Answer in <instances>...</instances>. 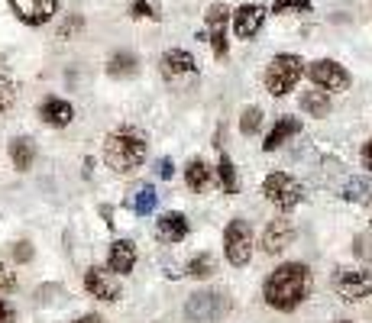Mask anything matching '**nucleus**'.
<instances>
[{"mask_svg":"<svg viewBox=\"0 0 372 323\" xmlns=\"http://www.w3.org/2000/svg\"><path fill=\"white\" fill-rule=\"evenodd\" d=\"M10 7L26 26H42L59 13V0H10Z\"/></svg>","mask_w":372,"mask_h":323,"instance_id":"nucleus-10","label":"nucleus"},{"mask_svg":"<svg viewBox=\"0 0 372 323\" xmlns=\"http://www.w3.org/2000/svg\"><path fill=\"white\" fill-rule=\"evenodd\" d=\"M39 117L46 127H68L71 120H75V107H71L68 100H62V98H46L42 100V107H39Z\"/></svg>","mask_w":372,"mask_h":323,"instance_id":"nucleus-15","label":"nucleus"},{"mask_svg":"<svg viewBox=\"0 0 372 323\" xmlns=\"http://www.w3.org/2000/svg\"><path fill=\"white\" fill-rule=\"evenodd\" d=\"M301 71H304V62L298 55H292V52L275 55L269 62V68H266V91H269L272 98H285L301 81Z\"/></svg>","mask_w":372,"mask_h":323,"instance_id":"nucleus-3","label":"nucleus"},{"mask_svg":"<svg viewBox=\"0 0 372 323\" xmlns=\"http://www.w3.org/2000/svg\"><path fill=\"white\" fill-rule=\"evenodd\" d=\"M185 311H188V317H192L194 323H217L223 313H227V301H223V294H217V291H201L188 301Z\"/></svg>","mask_w":372,"mask_h":323,"instance_id":"nucleus-9","label":"nucleus"},{"mask_svg":"<svg viewBox=\"0 0 372 323\" xmlns=\"http://www.w3.org/2000/svg\"><path fill=\"white\" fill-rule=\"evenodd\" d=\"M185 181H188V187L192 191H207L211 187V165L204 162V158H192L188 162V168H185Z\"/></svg>","mask_w":372,"mask_h":323,"instance_id":"nucleus-19","label":"nucleus"},{"mask_svg":"<svg viewBox=\"0 0 372 323\" xmlns=\"http://www.w3.org/2000/svg\"><path fill=\"white\" fill-rule=\"evenodd\" d=\"M262 127V110L259 107H246L240 117V133H246V136H252L256 129Z\"/></svg>","mask_w":372,"mask_h":323,"instance_id":"nucleus-27","label":"nucleus"},{"mask_svg":"<svg viewBox=\"0 0 372 323\" xmlns=\"http://www.w3.org/2000/svg\"><path fill=\"white\" fill-rule=\"evenodd\" d=\"M13 259H17V262H30V259H32V246L30 243H17V246H13Z\"/></svg>","mask_w":372,"mask_h":323,"instance_id":"nucleus-33","label":"nucleus"},{"mask_svg":"<svg viewBox=\"0 0 372 323\" xmlns=\"http://www.w3.org/2000/svg\"><path fill=\"white\" fill-rule=\"evenodd\" d=\"M214 272H217V262H214V255H207V252L194 255L192 262H188V275H192V278H211Z\"/></svg>","mask_w":372,"mask_h":323,"instance_id":"nucleus-25","label":"nucleus"},{"mask_svg":"<svg viewBox=\"0 0 372 323\" xmlns=\"http://www.w3.org/2000/svg\"><path fill=\"white\" fill-rule=\"evenodd\" d=\"M10 158H13V165L20 168V172H30L32 158H36V146H32V139H26V136L13 139L10 142Z\"/></svg>","mask_w":372,"mask_h":323,"instance_id":"nucleus-21","label":"nucleus"},{"mask_svg":"<svg viewBox=\"0 0 372 323\" xmlns=\"http://www.w3.org/2000/svg\"><path fill=\"white\" fill-rule=\"evenodd\" d=\"M311 81L317 84L321 91H346L350 88V71L343 68L340 62H331V59H317L311 62V68H308Z\"/></svg>","mask_w":372,"mask_h":323,"instance_id":"nucleus-7","label":"nucleus"},{"mask_svg":"<svg viewBox=\"0 0 372 323\" xmlns=\"http://www.w3.org/2000/svg\"><path fill=\"white\" fill-rule=\"evenodd\" d=\"M223 252H227V262L243 268L250 265L252 259V230L246 220H230L227 233H223Z\"/></svg>","mask_w":372,"mask_h":323,"instance_id":"nucleus-5","label":"nucleus"},{"mask_svg":"<svg viewBox=\"0 0 372 323\" xmlns=\"http://www.w3.org/2000/svg\"><path fill=\"white\" fill-rule=\"evenodd\" d=\"M204 20H207V39H211L214 59H227V52H230V42H227V23H230V10H227L223 3H211V7H207V13H204Z\"/></svg>","mask_w":372,"mask_h":323,"instance_id":"nucleus-8","label":"nucleus"},{"mask_svg":"<svg viewBox=\"0 0 372 323\" xmlns=\"http://www.w3.org/2000/svg\"><path fill=\"white\" fill-rule=\"evenodd\" d=\"M362 165H366V168L372 172V139L366 142V149H362Z\"/></svg>","mask_w":372,"mask_h":323,"instance_id":"nucleus-34","label":"nucleus"},{"mask_svg":"<svg viewBox=\"0 0 372 323\" xmlns=\"http://www.w3.org/2000/svg\"><path fill=\"white\" fill-rule=\"evenodd\" d=\"M159 68H162V75H165L169 81H175V78H181V75H194V71H198V62H194L192 52L169 49L159 59Z\"/></svg>","mask_w":372,"mask_h":323,"instance_id":"nucleus-14","label":"nucleus"},{"mask_svg":"<svg viewBox=\"0 0 372 323\" xmlns=\"http://www.w3.org/2000/svg\"><path fill=\"white\" fill-rule=\"evenodd\" d=\"M133 210H136V214H152V210H156V191H152V187H142L140 194H136V201H133Z\"/></svg>","mask_w":372,"mask_h":323,"instance_id":"nucleus-29","label":"nucleus"},{"mask_svg":"<svg viewBox=\"0 0 372 323\" xmlns=\"http://www.w3.org/2000/svg\"><path fill=\"white\" fill-rule=\"evenodd\" d=\"M17 320V311H13V304L7 297H0V323H13Z\"/></svg>","mask_w":372,"mask_h":323,"instance_id":"nucleus-32","label":"nucleus"},{"mask_svg":"<svg viewBox=\"0 0 372 323\" xmlns=\"http://www.w3.org/2000/svg\"><path fill=\"white\" fill-rule=\"evenodd\" d=\"M337 323H353V320H337Z\"/></svg>","mask_w":372,"mask_h":323,"instance_id":"nucleus-37","label":"nucleus"},{"mask_svg":"<svg viewBox=\"0 0 372 323\" xmlns=\"http://www.w3.org/2000/svg\"><path fill=\"white\" fill-rule=\"evenodd\" d=\"M75 323H104L101 317H97V313H84V317H78V320Z\"/></svg>","mask_w":372,"mask_h":323,"instance_id":"nucleus-36","label":"nucleus"},{"mask_svg":"<svg viewBox=\"0 0 372 323\" xmlns=\"http://www.w3.org/2000/svg\"><path fill=\"white\" fill-rule=\"evenodd\" d=\"M262 194H266L269 204L279 207V210H295V207L301 204V185H298L292 175H285V172H272V175H266V181H262Z\"/></svg>","mask_w":372,"mask_h":323,"instance_id":"nucleus-4","label":"nucleus"},{"mask_svg":"<svg viewBox=\"0 0 372 323\" xmlns=\"http://www.w3.org/2000/svg\"><path fill=\"white\" fill-rule=\"evenodd\" d=\"M301 110L308 117H327V113H331V98H327V91H304Z\"/></svg>","mask_w":372,"mask_h":323,"instance_id":"nucleus-22","label":"nucleus"},{"mask_svg":"<svg viewBox=\"0 0 372 323\" xmlns=\"http://www.w3.org/2000/svg\"><path fill=\"white\" fill-rule=\"evenodd\" d=\"M171 172H175V165H171L169 158H162V165H159V175H162V178H171Z\"/></svg>","mask_w":372,"mask_h":323,"instance_id":"nucleus-35","label":"nucleus"},{"mask_svg":"<svg viewBox=\"0 0 372 323\" xmlns=\"http://www.w3.org/2000/svg\"><path fill=\"white\" fill-rule=\"evenodd\" d=\"M13 100H17V88H13V81L7 75H0V113H7L13 107Z\"/></svg>","mask_w":372,"mask_h":323,"instance_id":"nucleus-28","label":"nucleus"},{"mask_svg":"<svg viewBox=\"0 0 372 323\" xmlns=\"http://www.w3.org/2000/svg\"><path fill=\"white\" fill-rule=\"evenodd\" d=\"M13 288H17V275L7 265H0V291H13Z\"/></svg>","mask_w":372,"mask_h":323,"instance_id":"nucleus-31","label":"nucleus"},{"mask_svg":"<svg viewBox=\"0 0 372 323\" xmlns=\"http://www.w3.org/2000/svg\"><path fill=\"white\" fill-rule=\"evenodd\" d=\"M156 236H159L162 243H181L188 236V220H185V214H162L159 226H156Z\"/></svg>","mask_w":372,"mask_h":323,"instance_id":"nucleus-18","label":"nucleus"},{"mask_svg":"<svg viewBox=\"0 0 372 323\" xmlns=\"http://www.w3.org/2000/svg\"><path fill=\"white\" fill-rule=\"evenodd\" d=\"M295 239V223L288 220V216H279V220H272L269 226H266V233H262V249L269 255L282 252V249H288Z\"/></svg>","mask_w":372,"mask_h":323,"instance_id":"nucleus-12","label":"nucleus"},{"mask_svg":"<svg viewBox=\"0 0 372 323\" xmlns=\"http://www.w3.org/2000/svg\"><path fill=\"white\" fill-rule=\"evenodd\" d=\"M136 55L133 52H113L111 59H107V75L111 78H130V75H136Z\"/></svg>","mask_w":372,"mask_h":323,"instance_id":"nucleus-20","label":"nucleus"},{"mask_svg":"<svg viewBox=\"0 0 372 323\" xmlns=\"http://www.w3.org/2000/svg\"><path fill=\"white\" fill-rule=\"evenodd\" d=\"M311 294V272L301 262H285L266 278L262 297L275 311H295Z\"/></svg>","mask_w":372,"mask_h":323,"instance_id":"nucleus-1","label":"nucleus"},{"mask_svg":"<svg viewBox=\"0 0 372 323\" xmlns=\"http://www.w3.org/2000/svg\"><path fill=\"white\" fill-rule=\"evenodd\" d=\"M262 23H266V7H259V3H243L240 10L233 13V30L240 39H252L262 30Z\"/></svg>","mask_w":372,"mask_h":323,"instance_id":"nucleus-13","label":"nucleus"},{"mask_svg":"<svg viewBox=\"0 0 372 323\" xmlns=\"http://www.w3.org/2000/svg\"><path fill=\"white\" fill-rule=\"evenodd\" d=\"M146 152H149V142L140 129H117L104 139V162L113 168V172H136V168L146 162Z\"/></svg>","mask_w":372,"mask_h":323,"instance_id":"nucleus-2","label":"nucleus"},{"mask_svg":"<svg viewBox=\"0 0 372 323\" xmlns=\"http://www.w3.org/2000/svg\"><path fill=\"white\" fill-rule=\"evenodd\" d=\"M217 178H221L223 194H236L240 181H236V168H233V162L227 156H221V162H217Z\"/></svg>","mask_w":372,"mask_h":323,"instance_id":"nucleus-23","label":"nucleus"},{"mask_svg":"<svg viewBox=\"0 0 372 323\" xmlns=\"http://www.w3.org/2000/svg\"><path fill=\"white\" fill-rule=\"evenodd\" d=\"M130 17H133V20H159V17H162L159 0H133V3H130Z\"/></svg>","mask_w":372,"mask_h":323,"instance_id":"nucleus-24","label":"nucleus"},{"mask_svg":"<svg viewBox=\"0 0 372 323\" xmlns=\"http://www.w3.org/2000/svg\"><path fill=\"white\" fill-rule=\"evenodd\" d=\"M81 26H84V20H81L78 13H75V17H68V20L62 23V30H59V36L62 39H71V36H75V33L81 30Z\"/></svg>","mask_w":372,"mask_h":323,"instance_id":"nucleus-30","label":"nucleus"},{"mask_svg":"<svg viewBox=\"0 0 372 323\" xmlns=\"http://www.w3.org/2000/svg\"><path fill=\"white\" fill-rule=\"evenodd\" d=\"M84 288H88V294H94L97 301H117V297H120V282H117L107 268H97V265L84 272Z\"/></svg>","mask_w":372,"mask_h":323,"instance_id":"nucleus-11","label":"nucleus"},{"mask_svg":"<svg viewBox=\"0 0 372 323\" xmlns=\"http://www.w3.org/2000/svg\"><path fill=\"white\" fill-rule=\"evenodd\" d=\"M133 265H136V246L130 239H117L107 252V272L113 275H130Z\"/></svg>","mask_w":372,"mask_h":323,"instance_id":"nucleus-16","label":"nucleus"},{"mask_svg":"<svg viewBox=\"0 0 372 323\" xmlns=\"http://www.w3.org/2000/svg\"><path fill=\"white\" fill-rule=\"evenodd\" d=\"M311 10V0H275L272 3V13L275 17H285V13H308Z\"/></svg>","mask_w":372,"mask_h":323,"instance_id":"nucleus-26","label":"nucleus"},{"mask_svg":"<svg viewBox=\"0 0 372 323\" xmlns=\"http://www.w3.org/2000/svg\"><path fill=\"white\" fill-rule=\"evenodd\" d=\"M298 133H301V120L298 117H282L275 127L269 129V136H266L262 149H266V152H275V149L285 146V142H288L292 136H298Z\"/></svg>","mask_w":372,"mask_h":323,"instance_id":"nucleus-17","label":"nucleus"},{"mask_svg":"<svg viewBox=\"0 0 372 323\" xmlns=\"http://www.w3.org/2000/svg\"><path fill=\"white\" fill-rule=\"evenodd\" d=\"M333 291L340 294L343 301H362L372 294V275L362 272V268H337Z\"/></svg>","mask_w":372,"mask_h":323,"instance_id":"nucleus-6","label":"nucleus"}]
</instances>
